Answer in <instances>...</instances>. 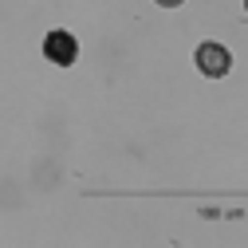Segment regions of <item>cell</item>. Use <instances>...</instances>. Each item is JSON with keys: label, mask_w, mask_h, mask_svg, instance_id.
<instances>
[{"label": "cell", "mask_w": 248, "mask_h": 248, "mask_svg": "<svg viewBox=\"0 0 248 248\" xmlns=\"http://www.w3.org/2000/svg\"><path fill=\"white\" fill-rule=\"evenodd\" d=\"M244 12H248V0H244Z\"/></svg>", "instance_id": "4"}, {"label": "cell", "mask_w": 248, "mask_h": 248, "mask_svg": "<svg viewBox=\"0 0 248 248\" xmlns=\"http://www.w3.org/2000/svg\"><path fill=\"white\" fill-rule=\"evenodd\" d=\"M44 55L51 59L55 67H71L75 59H79V40L71 32H63V28H55V32L44 36Z\"/></svg>", "instance_id": "2"}, {"label": "cell", "mask_w": 248, "mask_h": 248, "mask_svg": "<svg viewBox=\"0 0 248 248\" xmlns=\"http://www.w3.org/2000/svg\"><path fill=\"white\" fill-rule=\"evenodd\" d=\"M154 4H162V8H177V4H185V0H154Z\"/></svg>", "instance_id": "3"}, {"label": "cell", "mask_w": 248, "mask_h": 248, "mask_svg": "<svg viewBox=\"0 0 248 248\" xmlns=\"http://www.w3.org/2000/svg\"><path fill=\"white\" fill-rule=\"evenodd\" d=\"M193 63H197V71L205 79H225L229 67H232V55H229L225 44H201L197 55H193Z\"/></svg>", "instance_id": "1"}]
</instances>
